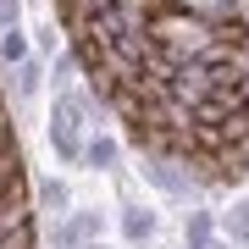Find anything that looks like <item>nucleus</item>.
I'll use <instances>...</instances> for the list:
<instances>
[{
	"mask_svg": "<svg viewBox=\"0 0 249 249\" xmlns=\"http://www.w3.org/2000/svg\"><path fill=\"white\" fill-rule=\"evenodd\" d=\"M116 222H122V238L127 244H150L155 238V211H144V205H122V216H116Z\"/></svg>",
	"mask_w": 249,
	"mask_h": 249,
	"instance_id": "obj_5",
	"label": "nucleus"
},
{
	"mask_svg": "<svg viewBox=\"0 0 249 249\" xmlns=\"http://www.w3.org/2000/svg\"><path fill=\"white\" fill-rule=\"evenodd\" d=\"M39 78H45V72H39V61L28 55L22 67H11V94H17V100H34L39 94Z\"/></svg>",
	"mask_w": 249,
	"mask_h": 249,
	"instance_id": "obj_7",
	"label": "nucleus"
},
{
	"mask_svg": "<svg viewBox=\"0 0 249 249\" xmlns=\"http://www.w3.org/2000/svg\"><path fill=\"white\" fill-rule=\"evenodd\" d=\"M222 232H227L232 244H249V199H238V205H232V211H227Z\"/></svg>",
	"mask_w": 249,
	"mask_h": 249,
	"instance_id": "obj_9",
	"label": "nucleus"
},
{
	"mask_svg": "<svg viewBox=\"0 0 249 249\" xmlns=\"http://www.w3.org/2000/svg\"><path fill=\"white\" fill-rule=\"evenodd\" d=\"M6 28H22V0H0V34Z\"/></svg>",
	"mask_w": 249,
	"mask_h": 249,
	"instance_id": "obj_11",
	"label": "nucleus"
},
{
	"mask_svg": "<svg viewBox=\"0 0 249 249\" xmlns=\"http://www.w3.org/2000/svg\"><path fill=\"white\" fill-rule=\"evenodd\" d=\"M39 205H45L50 216H67L72 211V188L61 178H39Z\"/></svg>",
	"mask_w": 249,
	"mask_h": 249,
	"instance_id": "obj_6",
	"label": "nucleus"
},
{
	"mask_svg": "<svg viewBox=\"0 0 249 249\" xmlns=\"http://www.w3.org/2000/svg\"><path fill=\"white\" fill-rule=\"evenodd\" d=\"M50 83H55V89H72V83H78V55H72V50H61V55H55Z\"/></svg>",
	"mask_w": 249,
	"mask_h": 249,
	"instance_id": "obj_10",
	"label": "nucleus"
},
{
	"mask_svg": "<svg viewBox=\"0 0 249 249\" xmlns=\"http://www.w3.org/2000/svg\"><path fill=\"white\" fill-rule=\"evenodd\" d=\"M83 166H89V172H116V166H122V144H116V133L94 127L89 144H83Z\"/></svg>",
	"mask_w": 249,
	"mask_h": 249,
	"instance_id": "obj_3",
	"label": "nucleus"
},
{
	"mask_svg": "<svg viewBox=\"0 0 249 249\" xmlns=\"http://www.w3.org/2000/svg\"><path fill=\"white\" fill-rule=\"evenodd\" d=\"M78 249H94V244H78Z\"/></svg>",
	"mask_w": 249,
	"mask_h": 249,
	"instance_id": "obj_13",
	"label": "nucleus"
},
{
	"mask_svg": "<svg viewBox=\"0 0 249 249\" xmlns=\"http://www.w3.org/2000/svg\"><path fill=\"white\" fill-rule=\"evenodd\" d=\"M139 178L150 183L155 194H166V199H194V194H199L194 178H188V172H178L172 160H144V166H139Z\"/></svg>",
	"mask_w": 249,
	"mask_h": 249,
	"instance_id": "obj_2",
	"label": "nucleus"
},
{
	"mask_svg": "<svg viewBox=\"0 0 249 249\" xmlns=\"http://www.w3.org/2000/svg\"><path fill=\"white\" fill-rule=\"evenodd\" d=\"M211 238H222V227H216V211H188L183 216V249H205Z\"/></svg>",
	"mask_w": 249,
	"mask_h": 249,
	"instance_id": "obj_4",
	"label": "nucleus"
},
{
	"mask_svg": "<svg viewBox=\"0 0 249 249\" xmlns=\"http://www.w3.org/2000/svg\"><path fill=\"white\" fill-rule=\"evenodd\" d=\"M100 227H106V216L83 205V211L55 216V232H50V238H55V249H78V244H94V238H100Z\"/></svg>",
	"mask_w": 249,
	"mask_h": 249,
	"instance_id": "obj_1",
	"label": "nucleus"
},
{
	"mask_svg": "<svg viewBox=\"0 0 249 249\" xmlns=\"http://www.w3.org/2000/svg\"><path fill=\"white\" fill-rule=\"evenodd\" d=\"M0 61H6V67H22V61H28V39H22V28H6V34H0Z\"/></svg>",
	"mask_w": 249,
	"mask_h": 249,
	"instance_id": "obj_8",
	"label": "nucleus"
},
{
	"mask_svg": "<svg viewBox=\"0 0 249 249\" xmlns=\"http://www.w3.org/2000/svg\"><path fill=\"white\" fill-rule=\"evenodd\" d=\"M205 249H232V238H211V244H205Z\"/></svg>",
	"mask_w": 249,
	"mask_h": 249,
	"instance_id": "obj_12",
	"label": "nucleus"
}]
</instances>
